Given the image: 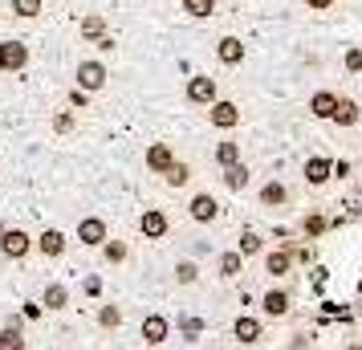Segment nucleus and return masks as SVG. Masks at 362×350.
Wrapping results in <instances>:
<instances>
[{"label": "nucleus", "instance_id": "nucleus-1", "mask_svg": "<svg viewBox=\"0 0 362 350\" xmlns=\"http://www.w3.org/2000/svg\"><path fill=\"white\" fill-rule=\"evenodd\" d=\"M33 62V49H29V41H21V37H8V41H0V74H25Z\"/></svg>", "mask_w": 362, "mask_h": 350}, {"label": "nucleus", "instance_id": "nucleus-2", "mask_svg": "<svg viewBox=\"0 0 362 350\" xmlns=\"http://www.w3.org/2000/svg\"><path fill=\"white\" fill-rule=\"evenodd\" d=\"M106 66H102L98 57H86V62H78V69H74V82H78V90H86V94H98V90H106Z\"/></svg>", "mask_w": 362, "mask_h": 350}, {"label": "nucleus", "instance_id": "nucleus-3", "mask_svg": "<svg viewBox=\"0 0 362 350\" xmlns=\"http://www.w3.org/2000/svg\"><path fill=\"white\" fill-rule=\"evenodd\" d=\"M74 240L86 245V249H102V245L110 240V228H106V220L102 216H82L78 220V228H74Z\"/></svg>", "mask_w": 362, "mask_h": 350}, {"label": "nucleus", "instance_id": "nucleus-4", "mask_svg": "<svg viewBox=\"0 0 362 350\" xmlns=\"http://www.w3.org/2000/svg\"><path fill=\"white\" fill-rule=\"evenodd\" d=\"M29 252H33V236L25 228H4V236H0V257L4 261H25Z\"/></svg>", "mask_w": 362, "mask_h": 350}, {"label": "nucleus", "instance_id": "nucleus-5", "mask_svg": "<svg viewBox=\"0 0 362 350\" xmlns=\"http://www.w3.org/2000/svg\"><path fill=\"white\" fill-rule=\"evenodd\" d=\"M183 98L192 102V106H212V102L220 98V90H216V78H208V74H196V78H187V86H183Z\"/></svg>", "mask_w": 362, "mask_h": 350}, {"label": "nucleus", "instance_id": "nucleus-6", "mask_svg": "<svg viewBox=\"0 0 362 350\" xmlns=\"http://www.w3.org/2000/svg\"><path fill=\"white\" fill-rule=\"evenodd\" d=\"M208 122H212L216 131H236V127H240V106L232 98H216L212 106H208Z\"/></svg>", "mask_w": 362, "mask_h": 350}, {"label": "nucleus", "instance_id": "nucleus-7", "mask_svg": "<svg viewBox=\"0 0 362 350\" xmlns=\"http://www.w3.org/2000/svg\"><path fill=\"white\" fill-rule=\"evenodd\" d=\"M171 233V220H167L163 208H143V216H139V236L143 240H163Z\"/></svg>", "mask_w": 362, "mask_h": 350}, {"label": "nucleus", "instance_id": "nucleus-8", "mask_svg": "<svg viewBox=\"0 0 362 350\" xmlns=\"http://www.w3.org/2000/svg\"><path fill=\"white\" fill-rule=\"evenodd\" d=\"M139 338L147 342V346H163L167 338H171V317L167 314H147L139 322Z\"/></svg>", "mask_w": 362, "mask_h": 350}, {"label": "nucleus", "instance_id": "nucleus-9", "mask_svg": "<svg viewBox=\"0 0 362 350\" xmlns=\"http://www.w3.org/2000/svg\"><path fill=\"white\" fill-rule=\"evenodd\" d=\"M187 216L196 220V224H212L220 216V200H216L212 192H196L192 200H187Z\"/></svg>", "mask_w": 362, "mask_h": 350}, {"label": "nucleus", "instance_id": "nucleus-10", "mask_svg": "<svg viewBox=\"0 0 362 350\" xmlns=\"http://www.w3.org/2000/svg\"><path fill=\"white\" fill-rule=\"evenodd\" d=\"M261 334H264L261 317H252V314H240L236 322H232V338H236L240 346H257V342H261Z\"/></svg>", "mask_w": 362, "mask_h": 350}, {"label": "nucleus", "instance_id": "nucleus-11", "mask_svg": "<svg viewBox=\"0 0 362 350\" xmlns=\"http://www.w3.org/2000/svg\"><path fill=\"white\" fill-rule=\"evenodd\" d=\"M329 180H334V159H326V155H310V159H305V184L310 187H326Z\"/></svg>", "mask_w": 362, "mask_h": 350}, {"label": "nucleus", "instance_id": "nucleus-12", "mask_svg": "<svg viewBox=\"0 0 362 350\" xmlns=\"http://www.w3.org/2000/svg\"><path fill=\"white\" fill-rule=\"evenodd\" d=\"M143 163H147L151 175H163L167 167L175 163V147H171V143H151L147 155H143Z\"/></svg>", "mask_w": 362, "mask_h": 350}, {"label": "nucleus", "instance_id": "nucleus-13", "mask_svg": "<svg viewBox=\"0 0 362 350\" xmlns=\"http://www.w3.org/2000/svg\"><path fill=\"white\" fill-rule=\"evenodd\" d=\"M33 249L41 252V257L57 261V257H66V233H62V228H45V233L33 240Z\"/></svg>", "mask_w": 362, "mask_h": 350}, {"label": "nucleus", "instance_id": "nucleus-14", "mask_svg": "<svg viewBox=\"0 0 362 350\" xmlns=\"http://www.w3.org/2000/svg\"><path fill=\"white\" fill-rule=\"evenodd\" d=\"M216 62H220V66H240V62H245V41H240V37H220V41H216Z\"/></svg>", "mask_w": 362, "mask_h": 350}, {"label": "nucleus", "instance_id": "nucleus-15", "mask_svg": "<svg viewBox=\"0 0 362 350\" xmlns=\"http://www.w3.org/2000/svg\"><path fill=\"white\" fill-rule=\"evenodd\" d=\"M289 305H293V293H289V289H269L261 298V314L264 317H285Z\"/></svg>", "mask_w": 362, "mask_h": 350}, {"label": "nucleus", "instance_id": "nucleus-16", "mask_svg": "<svg viewBox=\"0 0 362 350\" xmlns=\"http://www.w3.org/2000/svg\"><path fill=\"white\" fill-rule=\"evenodd\" d=\"M37 301L45 305V314H49V310H53V314H57V310H66V305H69V289H66V281H49L45 289H41V298H37Z\"/></svg>", "mask_w": 362, "mask_h": 350}, {"label": "nucleus", "instance_id": "nucleus-17", "mask_svg": "<svg viewBox=\"0 0 362 350\" xmlns=\"http://www.w3.org/2000/svg\"><path fill=\"white\" fill-rule=\"evenodd\" d=\"M0 350H25V330H21V317H4L0 326Z\"/></svg>", "mask_w": 362, "mask_h": 350}, {"label": "nucleus", "instance_id": "nucleus-18", "mask_svg": "<svg viewBox=\"0 0 362 350\" xmlns=\"http://www.w3.org/2000/svg\"><path fill=\"white\" fill-rule=\"evenodd\" d=\"M216 273H220L224 281H232V277H240V273H245V257H240L236 249L220 252V257H216Z\"/></svg>", "mask_w": 362, "mask_h": 350}, {"label": "nucleus", "instance_id": "nucleus-19", "mask_svg": "<svg viewBox=\"0 0 362 350\" xmlns=\"http://www.w3.org/2000/svg\"><path fill=\"white\" fill-rule=\"evenodd\" d=\"M257 200H261V208H285V204H289V187L281 184V180H269Z\"/></svg>", "mask_w": 362, "mask_h": 350}, {"label": "nucleus", "instance_id": "nucleus-20", "mask_svg": "<svg viewBox=\"0 0 362 350\" xmlns=\"http://www.w3.org/2000/svg\"><path fill=\"white\" fill-rule=\"evenodd\" d=\"M293 269V257H289V249L281 245V249H273V252H264V273L269 277H285Z\"/></svg>", "mask_w": 362, "mask_h": 350}, {"label": "nucleus", "instance_id": "nucleus-21", "mask_svg": "<svg viewBox=\"0 0 362 350\" xmlns=\"http://www.w3.org/2000/svg\"><path fill=\"white\" fill-rule=\"evenodd\" d=\"M358 118H362V106H358V102L338 94V106H334V118H329V122H338V127H354Z\"/></svg>", "mask_w": 362, "mask_h": 350}, {"label": "nucleus", "instance_id": "nucleus-22", "mask_svg": "<svg viewBox=\"0 0 362 350\" xmlns=\"http://www.w3.org/2000/svg\"><path fill=\"white\" fill-rule=\"evenodd\" d=\"M78 33H82L86 41H102V37L110 33V25H106V17H102V13H86L82 25H78Z\"/></svg>", "mask_w": 362, "mask_h": 350}, {"label": "nucleus", "instance_id": "nucleus-23", "mask_svg": "<svg viewBox=\"0 0 362 350\" xmlns=\"http://www.w3.org/2000/svg\"><path fill=\"white\" fill-rule=\"evenodd\" d=\"M334 106H338V94H334V90H317L310 98V115L329 122V118H334Z\"/></svg>", "mask_w": 362, "mask_h": 350}, {"label": "nucleus", "instance_id": "nucleus-24", "mask_svg": "<svg viewBox=\"0 0 362 350\" xmlns=\"http://www.w3.org/2000/svg\"><path fill=\"white\" fill-rule=\"evenodd\" d=\"M220 171H224L220 180H224V187H228V192H245L248 175H252V171L245 167V159H240V163H232V167H220Z\"/></svg>", "mask_w": 362, "mask_h": 350}, {"label": "nucleus", "instance_id": "nucleus-25", "mask_svg": "<svg viewBox=\"0 0 362 350\" xmlns=\"http://www.w3.org/2000/svg\"><path fill=\"white\" fill-rule=\"evenodd\" d=\"M41 8H45V0H8V13L21 17V21H37Z\"/></svg>", "mask_w": 362, "mask_h": 350}, {"label": "nucleus", "instance_id": "nucleus-26", "mask_svg": "<svg viewBox=\"0 0 362 350\" xmlns=\"http://www.w3.org/2000/svg\"><path fill=\"white\" fill-rule=\"evenodd\" d=\"M187 180H192V163H183V159H175V163L163 171V184L167 187H187Z\"/></svg>", "mask_w": 362, "mask_h": 350}, {"label": "nucleus", "instance_id": "nucleus-27", "mask_svg": "<svg viewBox=\"0 0 362 350\" xmlns=\"http://www.w3.org/2000/svg\"><path fill=\"white\" fill-rule=\"evenodd\" d=\"M127 257H131V245H127V240H106V245H102V261H106V265H122Z\"/></svg>", "mask_w": 362, "mask_h": 350}, {"label": "nucleus", "instance_id": "nucleus-28", "mask_svg": "<svg viewBox=\"0 0 362 350\" xmlns=\"http://www.w3.org/2000/svg\"><path fill=\"white\" fill-rule=\"evenodd\" d=\"M216 163H220V167L240 163V143H232V139H224V143H216Z\"/></svg>", "mask_w": 362, "mask_h": 350}, {"label": "nucleus", "instance_id": "nucleus-29", "mask_svg": "<svg viewBox=\"0 0 362 350\" xmlns=\"http://www.w3.org/2000/svg\"><path fill=\"white\" fill-rule=\"evenodd\" d=\"M180 4H183V13L196 21H208L216 13V0H180Z\"/></svg>", "mask_w": 362, "mask_h": 350}, {"label": "nucleus", "instance_id": "nucleus-30", "mask_svg": "<svg viewBox=\"0 0 362 350\" xmlns=\"http://www.w3.org/2000/svg\"><path fill=\"white\" fill-rule=\"evenodd\" d=\"M236 252H240V257H257V252H261V233H252V228H245V233H240V245H236Z\"/></svg>", "mask_w": 362, "mask_h": 350}, {"label": "nucleus", "instance_id": "nucleus-31", "mask_svg": "<svg viewBox=\"0 0 362 350\" xmlns=\"http://www.w3.org/2000/svg\"><path fill=\"white\" fill-rule=\"evenodd\" d=\"M98 326L102 330H118L122 326V310L118 305H98Z\"/></svg>", "mask_w": 362, "mask_h": 350}, {"label": "nucleus", "instance_id": "nucleus-32", "mask_svg": "<svg viewBox=\"0 0 362 350\" xmlns=\"http://www.w3.org/2000/svg\"><path fill=\"white\" fill-rule=\"evenodd\" d=\"M180 334L187 338V342H196L199 334H204V317H196V314H183V317H180Z\"/></svg>", "mask_w": 362, "mask_h": 350}, {"label": "nucleus", "instance_id": "nucleus-33", "mask_svg": "<svg viewBox=\"0 0 362 350\" xmlns=\"http://www.w3.org/2000/svg\"><path fill=\"white\" fill-rule=\"evenodd\" d=\"M199 281V265L196 261H180L175 265V285H196Z\"/></svg>", "mask_w": 362, "mask_h": 350}, {"label": "nucleus", "instance_id": "nucleus-34", "mask_svg": "<svg viewBox=\"0 0 362 350\" xmlns=\"http://www.w3.org/2000/svg\"><path fill=\"white\" fill-rule=\"evenodd\" d=\"M326 228H329V220L322 216V212H310V216L301 220V233H305V236H322Z\"/></svg>", "mask_w": 362, "mask_h": 350}, {"label": "nucleus", "instance_id": "nucleus-35", "mask_svg": "<svg viewBox=\"0 0 362 350\" xmlns=\"http://www.w3.org/2000/svg\"><path fill=\"white\" fill-rule=\"evenodd\" d=\"M74 127H78L74 110H57V115H53V134H69Z\"/></svg>", "mask_w": 362, "mask_h": 350}, {"label": "nucleus", "instance_id": "nucleus-36", "mask_svg": "<svg viewBox=\"0 0 362 350\" xmlns=\"http://www.w3.org/2000/svg\"><path fill=\"white\" fill-rule=\"evenodd\" d=\"M21 317H25V322H41V317H45V305H41V301H25V305H21Z\"/></svg>", "mask_w": 362, "mask_h": 350}, {"label": "nucleus", "instance_id": "nucleus-37", "mask_svg": "<svg viewBox=\"0 0 362 350\" xmlns=\"http://www.w3.org/2000/svg\"><path fill=\"white\" fill-rule=\"evenodd\" d=\"M102 289H106V285H102L98 273H90V277L82 281V293H86V298H102Z\"/></svg>", "mask_w": 362, "mask_h": 350}, {"label": "nucleus", "instance_id": "nucleus-38", "mask_svg": "<svg viewBox=\"0 0 362 350\" xmlns=\"http://www.w3.org/2000/svg\"><path fill=\"white\" fill-rule=\"evenodd\" d=\"M346 69H350V74H362V49H358V45H350V49H346Z\"/></svg>", "mask_w": 362, "mask_h": 350}, {"label": "nucleus", "instance_id": "nucleus-39", "mask_svg": "<svg viewBox=\"0 0 362 350\" xmlns=\"http://www.w3.org/2000/svg\"><path fill=\"white\" fill-rule=\"evenodd\" d=\"M301 4H305L310 13H329V8H334L338 0H301Z\"/></svg>", "mask_w": 362, "mask_h": 350}, {"label": "nucleus", "instance_id": "nucleus-40", "mask_svg": "<svg viewBox=\"0 0 362 350\" xmlns=\"http://www.w3.org/2000/svg\"><path fill=\"white\" fill-rule=\"evenodd\" d=\"M86 102H90V94H86V90H78V86H74V90H69V106H78V110H82Z\"/></svg>", "mask_w": 362, "mask_h": 350}, {"label": "nucleus", "instance_id": "nucleus-41", "mask_svg": "<svg viewBox=\"0 0 362 350\" xmlns=\"http://www.w3.org/2000/svg\"><path fill=\"white\" fill-rule=\"evenodd\" d=\"M98 49H102V53H110V49H118V41H115V37H110V33H106V37H102V41H98Z\"/></svg>", "mask_w": 362, "mask_h": 350}, {"label": "nucleus", "instance_id": "nucleus-42", "mask_svg": "<svg viewBox=\"0 0 362 350\" xmlns=\"http://www.w3.org/2000/svg\"><path fill=\"white\" fill-rule=\"evenodd\" d=\"M334 175H338V180H342V175H350V163H346V159H338V163H334Z\"/></svg>", "mask_w": 362, "mask_h": 350}, {"label": "nucleus", "instance_id": "nucleus-43", "mask_svg": "<svg viewBox=\"0 0 362 350\" xmlns=\"http://www.w3.org/2000/svg\"><path fill=\"white\" fill-rule=\"evenodd\" d=\"M346 350H362V346H358V342H350V346H346Z\"/></svg>", "mask_w": 362, "mask_h": 350}, {"label": "nucleus", "instance_id": "nucleus-44", "mask_svg": "<svg viewBox=\"0 0 362 350\" xmlns=\"http://www.w3.org/2000/svg\"><path fill=\"white\" fill-rule=\"evenodd\" d=\"M0 236H4V224H0Z\"/></svg>", "mask_w": 362, "mask_h": 350}, {"label": "nucleus", "instance_id": "nucleus-45", "mask_svg": "<svg viewBox=\"0 0 362 350\" xmlns=\"http://www.w3.org/2000/svg\"><path fill=\"white\" fill-rule=\"evenodd\" d=\"M208 350H220V346H208Z\"/></svg>", "mask_w": 362, "mask_h": 350}]
</instances>
